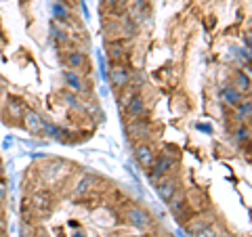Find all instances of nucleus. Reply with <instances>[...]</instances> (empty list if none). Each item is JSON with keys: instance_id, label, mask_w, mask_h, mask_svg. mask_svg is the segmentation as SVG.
Wrapping results in <instances>:
<instances>
[{"instance_id": "21", "label": "nucleus", "mask_w": 252, "mask_h": 237, "mask_svg": "<svg viewBox=\"0 0 252 237\" xmlns=\"http://www.w3.org/2000/svg\"><path fill=\"white\" fill-rule=\"evenodd\" d=\"M246 139H248V130H246V128H240V130H238V141L242 143V141H246Z\"/></svg>"}, {"instance_id": "10", "label": "nucleus", "mask_w": 252, "mask_h": 237, "mask_svg": "<svg viewBox=\"0 0 252 237\" xmlns=\"http://www.w3.org/2000/svg\"><path fill=\"white\" fill-rule=\"evenodd\" d=\"M109 59H112L114 63H122L126 59V51H124L122 42H112L109 44Z\"/></svg>"}, {"instance_id": "26", "label": "nucleus", "mask_w": 252, "mask_h": 237, "mask_svg": "<svg viewBox=\"0 0 252 237\" xmlns=\"http://www.w3.org/2000/svg\"><path fill=\"white\" fill-rule=\"evenodd\" d=\"M0 172H2V170H0Z\"/></svg>"}, {"instance_id": "8", "label": "nucleus", "mask_w": 252, "mask_h": 237, "mask_svg": "<svg viewBox=\"0 0 252 237\" xmlns=\"http://www.w3.org/2000/svg\"><path fill=\"white\" fill-rule=\"evenodd\" d=\"M126 103H124V107H126V114H128L130 118H139L141 114H143V99L139 97V94H132L130 99H124Z\"/></svg>"}, {"instance_id": "24", "label": "nucleus", "mask_w": 252, "mask_h": 237, "mask_svg": "<svg viewBox=\"0 0 252 237\" xmlns=\"http://www.w3.org/2000/svg\"><path fill=\"white\" fill-rule=\"evenodd\" d=\"M128 237H139V235H128Z\"/></svg>"}, {"instance_id": "20", "label": "nucleus", "mask_w": 252, "mask_h": 237, "mask_svg": "<svg viewBox=\"0 0 252 237\" xmlns=\"http://www.w3.org/2000/svg\"><path fill=\"white\" fill-rule=\"evenodd\" d=\"M107 4L112 6V9H120L122 4H126V0H107Z\"/></svg>"}, {"instance_id": "2", "label": "nucleus", "mask_w": 252, "mask_h": 237, "mask_svg": "<svg viewBox=\"0 0 252 237\" xmlns=\"http://www.w3.org/2000/svg\"><path fill=\"white\" fill-rule=\"evenodd\" d=\"M109 80L116 89H124V86H128L130 82V72L128 67L124 65V63H114V67L109 69Z\"/></svg>"}, {"instance_id": "22", "label": "nucleus", "mask_w": 252, "mask_h": 237, "mask_svg": "<svg viewBox=\"0 0 252 237\" xmlns=\"http://www.w3.org/2000/svg\"><path fill=\"white\" fill-rule=\"evenodd\" d=\"M246 44H248V49H250V53H252V34L246 36Z\"/></svg>"}, {"instance_id": "14", "label": "nucleus", "mask_w": 252, "mask_h": 237, "mask_svg": "<svg viewBox=\"0 0 252 237\" xmlns=\"http://www.w3.org/2000/svg\"><path fill=\"white\" fill-rule=\"evenodd\" d=\"M53 15H55L57 19L65 21V19L69 17V11L65 9V4H63V2H55V4H53Z\"/></svg>"}, {"instance_id": "6", "label": "nucleus", "mask_w": 252, "mask_h": 237, "mask_svg": "<svg viewBox=\"0 0 252 237\" xmlns=\"http://www.w3.org/2000/svg\"><path fill=\"white\" fill-rule=\"evenodd\" d=\"M126 218H128L135 227H141V229L149 227V223H152V220H149V214L145 210H141V208H128V212H126Z\"/></svg>"}, {"instance_id": "15", "label": "nucleus", "mask_w": 252, "mask_h": 237, "mask_svg": "<svg viewBox=\"0 0 252 237\" xmlns=\"http://www.w3.org/2000/svg\"><path fill=\"white\" fill-rule=\"evenodd\" d=\"M91 185H93V177H84L82 180H80V185L76 187V193L78 195H82V193H86L91 189Z\"/></svg>"}, {"instance_id": "18", "label": "nucleus", "mask_w": 252, "mask_h": 237, "mask_svg": "<svg viewBox=\"0 0 252 237\" xmlns=\"http://www.w3.org/2000/svg\"><path fill=\"white\" fill-rule=\"evenodd\" d=\"M244 116H252V103H246L238 109V118H244Z\"/></svg>"}, {"instance_id": "7", "label": "nucleus", "mask_w": 252, "mask_h": 237, "mask_svg": "<svg viewBox=\"0 0 252 237\" xmlns=\"http://www.w3.org/2000/svg\"><path fill=\"white\" fill-rule=\"evenodd\" d=\"M135 157H137V162L143 166V168H152V164H154V149L149 147V145H139L135 149Z\"/></svg>"}, {"instance_id": "25", "label": "nucleus", "mask_w": 252, "mask_h": 237, "mask_svg": "<svg viewBox=\"0 0 252 237\" xmlns=\"http://www.w3.org/2000/svg\"><path fill=\"white\" fill-rule=\"evenodd\" d=\"M78 237H82V233H78Z\"/></svg>"}, {"instance_id": "9", "label": "nucleus", "mask_w": 252, "mask_h": 237, "mask_svg": "<svg viewBox=\"0 0 252 237\" xmlns=\"http://www.w3.org/2000/svg\"><path fill=\"white\" fill-rule=\"evenodd\" d=\"M63 61H65V65H67V67L78 69V67H82V65H84L86 57H84V53H82V51H69Z\"/></svg>"}, {"instance_id": "17", "label": "nucleus", "mask_w": 252, "mask_h": 237, "mask_svg": "<svg viewBox=\"0 0 252 237\" xmlns=\"http://www.w3.org/2000/svg\"><path fill=\"white\" fill-rule=\"evenodd\" d=\"M195 237H219L215 231H212L210 227H202V229H198V233H195Z\"/></svg>"}, {"instance_id": "16", "label": "nucleus", "mask_w": 252, "mask_h": 237, "mask_svg": "<svg viewBox=\"0 0 252 237\" xmlns=\"http://www.w3.org/2000/svg\"><path fill=\"white\" fill-rule=\"evenodd\" d=\"M248 86H250L248 76H244V74L240 72V74H238V90H248Z\"/></svg>"}, {"instance_id": "3", "label": "nucleus", "mask_w": 252, "mask_h": 237, "mask_svg": "<svg viewBox=\"0 0 252 237\" xmlns=\"http://www.w3.org/2000/svg\"><path fill=\"white\" fill-rule=\"evenodd\" d=\"M154 168H152V180L154 183H158V180H160L164 175H166V172L172 168V166H175V157H170V155H160L158 157V160H154Z\"/></svg>"}, {"instance_id": "19", "label": "nucleus", "mask_w": 252, "mask_h": 237, "mask_svg": "<svg viewBox=\"0 0 252 237\" xmlns=\"http://www.w3.org/2000/svg\"><path fill=\"white\" fill-rule=\"evenodd\" d=\"M168 204H170V208L175 214H181V212H183V202H168Z\"/></svg>"}, {"instance_id": "5", "label": "nucleus", "mask_w": 252, "mask_h": 237, "mask_svg": "<svg viewBox=\"0 0 252 237\" xmlns=\"http://www.w3.org/2000/svg\"><path fill=\"white\" fill-rule=\"evenodd\" d=\"M32 206H34L36 212H40V214H49L51 208H53V197H51V193H46V191L36 193L34 197H32Z\"/></svg>"}, {"instance_id": "23", "label": "nucleus", "mask_w": 252, "mask_h": 237, "mask_svg": "<svg viewBox=\"0 0 252 237\" xmlns=\"http://www.w3.org/2000/svg\"><path fill=\"white\" fill-rule=\"evenodd\" d=\"M6 195V187L2 185V183H0V200H2V197Z\"/></svg>"}, {"instance_id": "13", "label": "nucleus", "mask_w": 252, "mask_h": 237, "mask_svg": "<svg viewBox=\"0 0 252 237\" xmlns=\"http://www.w3.org/2000/svg\"><path fill=\"white\" fill-rule=\"evenodd\" d=\"M223 99H225V103H229V105H238L240 103V90L227 86V89H223Z\"/></svg>"}, {"instance_id": "4", "label": "nucleus", "mask_w": 252, "mask_h": 237, "mask_svg": "<svg viewBox=\"0 0 252 237\" xmlns=\"http://www.w3.org/2000/svg\"><path fill=\"white\" fill-rule=\"evenodd\" d=\"M156 191H158V195H160L162 202H172V197H175V193H177V180H172V178L160 180V183L156 185Z\"/></svg>"}, {"instance_id": "1", "label": "nucleus", "mask_w": 252, "mask_h": 237, "mask_svg": "<svg viewBox=\"0 0 252 237\" xmlns=\"http://www.w3.org/2000/svg\"><path fill=\"white\" fill-rule=\"evenodd\" d=\"M21 120H23V124H26V128L30 130V132H34V134H49V132H57L55 128H51L49 124H46V120L44 118L38 114V112H34V109H23V114H21Z\"/></svg>"}, {"instance_id": "11", "label": "nucleus", "mask_w": 252, "mask_h": 237, "mask_svg": "<svg viewBox=\"0 0 252 237\" xmlns=\"http://www.w3.org/2000/svg\"><path fill=\"white\" fill-rule=\"evenodd\" d=\"M63 80H65L69 89L76 90V92H80V90L84 89V86H82V80H80V76H78L76 72H65V74H63Z\"/></svg>"}, {"instance_id": "12", "label": "nucleus", "mask_w": 252, "mask_h": 237, "mask_svg": "<svg viewBox=\"0 0 252 237\" xmlns=\"http://www.w3.org/2000/svg\"><path fill=\"white\" fill-rule=\"evenodd\" d=\"M128 132L132 134V137H145L147 126H145V122L141 120V118H135V122H132V124L128 126Z\"/></svg>"}]
</instances>
